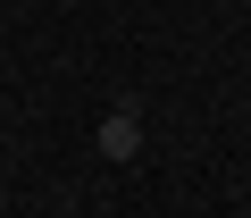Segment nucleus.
Here are the masks:
<instances>
[{
  "instance_id": "f257e3e1",
  "label": "nucleus",
  "mask_w": 251,
  "mask_h": 218,
  "mask_svg": "<svg viewBox=\"0 0 251 218\" xmlns=\"http://www.w3.org/2000/svg\"><path fill=\"white\" fill-rule=\"evenodd\" d=\"M100 151L109 160H134L143 151V118H134V109H109V118H100Z\"/></svg>"
}]
</instances>
